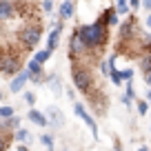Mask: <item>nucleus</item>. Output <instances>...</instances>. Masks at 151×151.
<instances>
[{
    "label": "nucleus",
    "instance_id": "nucleus-38",
    "mask_svg": "<svg viewBox=\"0 0 151 151\" xmlns=\"http://www.w3.org/2000/svg\"><path fill=\"white\" fill-rule=\"evenodd\" d=\"M71 2H73V0H71Z\"/></svg>",
    "mask_w": 151,
    "mask_h": 151
},
{
    "label": "nucleus",
    "instance_id": "nucleus-11",
    "mask_svg": "<svg viewBox=\"0 0 151 151\" xmlns=\"http://www.w3.org/2000/svg\"><path fill=\"white\" fill-rule=\"evenodd\" d=\"M27 118L31 120L33 124H38V127H47V124H49V118H47V113H40L38 109H29Z\"/></svg>",
    "mask_w": 151,
    "mask_h": 151
},
{
    "label": "nucleus",
    "instance_id": "nucleus-34",
    "mask_svg": "<svg viewBox=\"0 0 151 151\" xmlns=\"http://www.w3.org/2000/svg\"><path fill=\"white\" fill-rule=\"evenodd\" d=\"M113 147H116V151H122V147H120V142H118V140H113Z\"/></svg>",
    "mask_w": 151,
    "mask_h": 151
},
{
    "label": "nucleus",
    "instance_id": "nucleus-28",
    "mask_svg": "<svg viewBox=\"0 0 151 151\" xmlns=\"http://www.w3.org/2000/svg\"><path fill=\"white\" fill-rule=\"evenodd\" d=\"M100 73L109 76V62H100Z\"/></svg>",
    "mask_w": 151,
    "mask_h": 151
},
{
    "label": "nucleus",
    "instance_id": "nucleus-33",
    "mask_svg": "<svg viewBox=\"0 0 151 151\" xmlns=\"http://www.w3.org/2000/svg\"><path fill=\"white\" fill-rule=\"evenodd\" d=\"M145 100H147V102L151 104V87H149V89H147V98H145Z\"/></svg>",
    "mask_w": 151,
    "mask_h": 151
},
{
    "label": "nucleus",
    "instance_id": "nucleus-36",
    "mask_svg": "<svg viewBox=\"0 0 151 151\" xmlns=\"http://www.w3.org/2000/svg\"><path fill=\"white\" fill-rule=\"evenodd\" d=\"M138 151H149V147H140V149H138Z\"/></svg>",
    "mask_w": 151,
    "mask_h": 151
},
{
    "label": "nucleus",
    "instance_id": "nucleus-17",
    "mask_svg": "<svg viewBox=\"0 0 151 151\" xmlns=\"http://www.w3.org/2000/svg\"><path fill=\"white\" fill-rule=\"evenodd\" d=\"M51 49H47V47H45V49H40V51H36V53H33V58H36V60L38 62H40V65H45V62H47L49 60V58H51Z\"/></svg>",
    "mask_w": 151,
    "mask_h": 151
},
{
    "label": "nucleus",
    "instance_id": "nucleus-8",
    "mask_svg": "<svg viewBox=\"0 0 151 151\" xmlns=\"http://www.w3.org/2000/svg\"><path fill=\"white\" fill-rule=\"evenodd\" d=\"M118 9H116V7H109V9H104L102 14H100V22L102 24H107V27H116V24H118Z\"/></svg>",
    "mask_w": 151,
    "mask_h": 151
},
{
    "label": "nucleus",
    "instance_id": "nucleus-4",
    "mask_svg": "<svg viewBox=\"0 0 151 151\" xmlns=\"http://www.w3.org/2000/svg\"><path fill=\"white\" fill-rule=\"evenodd\" d=\"M73 113H76V116H78L80 120H85V124H87V127L91 129L93 138L98 140V124H96V120L91 118V113H89V111L85 109V104H82V102H73Z\"/></svg>",
    "mask_w": 151,
    "mask_h": 151
},
{
    "label": "nucleus",
    "instance_id": "nucleus-7",
    "mask_svg": "<svg viewBox=\"0 0 151 151\" xmlns=\"http://www.w3.org/2000/svg\"><path fill=\"white\" fill-rule=\"evenodd\" d=\"M62 29H65L62 20H60V22H56V24H53L51 33L47 36V49H51V51H56V49H58V45H60V36H62Z\"/></svg>",
    "mask_w": 151,
    "mask_h": 151
},
{
    "label": "nucleus",
    "instance_id": "nucleus-15",
    "mask_svg": "<svg viewBox=\"0 0 151 151\" xmlns=\"http://www.w3.org/2000/svg\"><path fill=\"white\" fill-rule=\"evenodd\" d=\"M14 140L18 142V145H24L27 140H31V133H29L27 129H16L14 131Z\"/></svg>",
    "mask_w": 151,
    "mask_h": 151
},
{
    "label": "nucleus",
    "instance_id": "nucleus-37",
    "mask_svg": "<svg viewBox=\"0 0 151 151\" xmlns=\"http://www.w3.org/2000/svg\"><path fill=\"white\" fill-rule=\"evenodd\" d=\"M0 102H2V93H0Z\"/></svg>",
    "mask_w": 151,
    "mask_h": 151
},
{
    "label": "nucleus",
    "instance_id": "nucleus-21",
    "mask_svg": "<svg viewBox=\"0 0 151 151\" xmlns=\"http://www.w3.org/2000/svg\"><path fill=\"white\" fill-rule=\"evenodd\" d=\"M40 142H42V145L47 147L49 151H53V136H49V133H42V136H40Z\"/></svg>",
    "mask_w": 151,
    "mask_h": 151
},
{
    "label": "nucleus",
    "instance_id": "nucleus-14",
    "mask_svg": "<svg viewBox=\"0 0 151 151\" xmlns=\"http://www.w3.org/2000/svg\"><path fill=\"white\" fill-rule=\"evenodd\" d=\"M47 82H49V87H51V93L53 96H60L62 93V82H60V78H58V73H51L47 78Z\"/></svg>",
    "mask_w": 151,
    "mask_h": 151
},
{
    "label": "nucleus",
    "instance_id": "nucleus-16",
    "mask_svg": "<svg viewBox=\"0 0 151 151\" xmlns=\"http://www.w3.org/2000/svg\"><path fill=\"white\" fill-rule=\"evenodd\" d=\"M11 145V133L5 131V129H0V151H7Z\"/></svg>",
    "mask_w": 151,
    "mask_h": 151
},
{
    "label": "nucleus",
    "instance_id": "nucleus-20",
    "mask_svg": "<svg viewBox=\"0 0 151 151\" xmlns=\"http://www.w3.org/2000/svg\"><path fill=\"white\" fill-rule=\"evenodd\" d=\"M109 78H111V82H113L116 87L124 85V80H122V73H120V69H113L111 73H109Z\"/></svg>",
    "mask_w": 151,
    "mask_h": 151
},
{
    "label": "nucleus",
    "instance_id": "nucleus-2",
    "mask_svg": "<svg viewBox=\"0 0 151 151\" xmlns=\"http://www.w3.org/2000/svg\"><path fill=\"white\" fill-rule=\"evenodd\" d=\"M71 80H73V87L80 91L82 96L93 93L96 80H93V71H91L89 65H85V62H76V60H73V67H71Z\"/></svg>",
    "mask_w": 151,
    "mask_h": 151
},
{
    "label": "nucleus",
    "instance_id": "nucleus-39",
    "mask_svg": "<svg viewBox=\"0 0 151 151\" xmlns=\"http://www.w3.org/2000/svg\"><path fill=\"white\" fill-rule=\"evenodd\" d=\"M149 129H151V127H149Z\"/></svg>",
    "mask_w": 151,
    "mask_h": 151
},
{
    "label": "nucleus",
    "instance_id": "nucleus-30",
    "mask_svg": "<svg viewBox=\"0 0 151 151\" xmlns=\"http://www.w3.org/2000/svg\"><path fill=\"white\" fill-rule=\"evenodd\" d=\"M145 82H147V87H151V69L145 73Z\"/></svg>",
    "mask_w": 151,
    "mask_h": 151
},
{
    "label": "nucleus",
    "instance_id": "nucleus-3",
    "mask_svg": "<svg viewBox=\"0 0 151 151\" xmlns=\"http://www.w3.org/2000/svg\"><path fill=\"white\" fill-rule=\"evenodd\" d=\"M40 38H42V27H40L38 22H29V24H24V27L18 31L20 47L27 49V51H31V49H36V47H38Z\"/></svg>",
    "mask_w": 151,
    "mask_h": 151
},
{
    "label": "nucleus",
    "instance_id": "nucleus-27",
    "mask_svg": "<svg viewBox=\"0 0 151 151\" xmlns=\"http://www.w3.org/2000/svg\"><path fill=\"white\" fill-rule=\"evenodd\" d=\"M129 7H131V11H136L138 7H142V0H129Z\"/></svg>",
    "mask_w": 151,
    "mask_h": 151
},
{
    "label": "nucleus",
    "instance_id": "nucleus-24",
    "mask_svg": "<svg viewBox=\"0 0 151 151\" xmlns=\"http://www.w3.org/2000/svg\"><path fill=\"white\" fill-rule=\"evenodd\" d=\"M124 91H127V93H124V96H129V98H131V100H136V89H133V80H129V82H127V87H124Z\"/></svg>",
    "mask_w": 151,
    "mask_h": 151
},
{
    "label": "nucleus",
    "instance_id": "nucleus-26",
    "mask_svg": "<svg viewBox=\"0 0 151 151\" xmlns=\"http://www.w3.org/2000/svg\"><path fill=\"white\" fill-rule=\"evenodd\" d=\"M53 9V0H42V11L45 14H51Z\"/></svg>",
    "mask_w": 151,
    "mask_h": 151
},
{
    "label": "nucleus",
    "instance_id": "nucleus-40",
    "mask_svg": "<svg viewBox=\"0 0 151 151\" xmlns=\"http://www.w3.org/2000/svg\"><path fill=\"white\" fill-rule=\"evenodd\" d=\"M65 151H67V149H65Z\"/></svg>",
    "mask_w": 151,
    "mask_h": 151
},
{
    "label": "nucleus",
    "instance_id": "nucleus-32",
    "mask_svg": "<svg viewBox=\"0 0 151 151\" xmlns=\"http://www.w3.org/2000/svg\"><path fill=\"white\" fill-rule=\"evenodd\" d=\"M142 7H145L147 11H151V0H142Z\"/></svg>",
    "mask_w": 151,
    "mask_h": 151
},
{
    "label": "nucleus",
    "instance_id": "nucleus-1",
    "mask_svg": "<svg viewBox=\"0 0 151 151\" xmlns=\"http://www.w3.org/2000/svg\"><path fill=\"white\" fill-rule=\"evenodd\" d=\"M76 31H78V36H80V40L85 42V47L89 49V51H102L104 45L109 42V27L107 24H102L100 20H96V22H89V24H80V27H76ZM100 56V53H98Z\"/></svg>",
    "mask_w": 151,
    "mask_h": 151
},
{
    "label": "nucleus",
    "instance_id": "nucleus-10",
    "mask_svg": "<svg viewBox=\"0 0 151 151\" xmlns=\"http://www.w3.org/2000/svg\"><path fill=\"white\" fill-rule=\"evenodd\" d=\"M16 16L14 0H0V20H11Z\"/></svg>",
    "mask_w": 151,
    "mask_h": 151
},
{
    "label": "nucleus",
    "instance_id": "nucleus-6",
    "mask_svg": "<svg viewBox=\"0 0 151 151\" xmlns=\"http://www.w3.org/2000/svg\"><path fill=\"white\" fill-rule=\"evenodd\" d=\"M29 78H31V73H29V69L24 67L18 76H14V80H11V85H9V91H11V93H20L22 87L29 82Z\"/></svg>",
    "mask_w": 151,
    "mask_h": 151
},
{
    "label": "nucleus",
    "instance_id": "nucleus-31",
    "mask_svg": "<svg viewBox=\"0 0 151 151\" xmlns=\"http://www.w3.org/2000/svg\"><path fill=\"white\" fill-rule=\"evenodd\" d=\"M120 100H122V104H127V107H131V98H129V96H122V98H120Z\"/></svg>",
    "mask_w": 151,
    "mask_h": 151
},
{
    "label": "nucleus",
    "instance_id": "nucleus-18",
    "mask_svg": "<svg viewBox=\"0 0 151 151\" xmlns=\"http://www.w3.org/2000/svg\"><path fill=\"white\" fill-rule=\"evenodd\" d=\"M11 116H16L14 107H11V104H2V107H0V120H7V118H11Z\"/></svg>",
    "mask_w": 151,
    "mask_h": 151
},
{
    "label": "nucleus",
    "instance_id": "nucleus-19",
    "mask_svg": "<svg viewBox=\"0 0 151 151\" xmlns=\"http://www.w3.org/2000/svg\"><path fill=\"white\" fill-rule=\"evenodd\" d=\"M140 69L145 71V73L151 69V53H142L140 56Z\"/></svg>",
    "mask_w": 151,
    "mask_h": 151
},
{
    "label": "nucleus",
    "instance_id": "nucleus-22",
    "mask_svg": "<svg viewBox=\"0 0 151 151\" xmlns=\"http://www.w3.org/2000/svg\"><path fill=\"white\" fill-rule=\"evenodd\" d=\"M136 107H138V113H140V116H147V113H149V109H151L147 100H138Z\"/></svg>",
    "mask_w": 151,
    "mask_h": 151
},
{
    "label": "nucleus",
    "instance_id": "nucleus-5",
    "mask_svg": "<svg viewBox=\"0 0 151 151\" xmlns=\"http://www.w3.org/2000/svg\"><path fill=\"white\" fill-rule=\"evenodd\" d=\"M27 69H29V73H31L29 82H36V85H40V82L47 80V78H45V69H42V65H40L36 58H31V60L27 62Z\"/></svg>",
    "mask_w": 151,
    "mask_h": 151
},
{
    "label": "nucleus",
    "instance_id": "nucleus-23",
    "mask_svg": "<svg viewBox=\"0 0 151 151\" xmlns=\"http://www.w3.org/2000/svg\"><path fill=\"white\" fill-rule=\"evenodd\" d=\"M120 73H122V80L129 82V80H133V73H136V71H133L131 67H127V69H120Z\"/></svg>",
    "mask_w": 151,
    "mask_h": 151
},
{
    "label": "nucleus",
    "instance_id": "nucleus-12",
    "mask_svg": "<svg viewBox=\"0 0 151 151\" xmlns=\"http://www.w3.org/2000/svg\"><path fill=\"white\" fill-rule=\"evenodd\" d=\"M73 2H71V0H65V2H62L60 7H58V18L60 20H69L71 16H73Z\"/></svg>",
    "mask_w": 151,
    "mask_h": 151
},
{
    "label": "nucleus",
    "instance_id": "nucleus-25",
    "mask_svg": "<svg viewBox=\"0 0 151 151\" xmlns=\"http://www.w3.org/2000/svg\"><path fill=\"white\" fill-rule=\"evenodd\" d=\"M24 102H27L29 107H33V104H36V93H31V91H24Z\"/></svg>",
    "mask_w": 151,
    "mask_h": 151
},
{
    "label": "nucleus",
    "instance_id": "nucleus-29",
    "mask_svg": "<svg viewBox=\"0 0 151 151\" xmlns=\"http://www.w3.org/2000/svg\"><path fill=\"white\" fill-rule=\"evenodd\" d=\"M145 27L151 31V11H147V18H145Z\"/></svg>",
    "mask_w": 151,
    "mask_h": 151
},
{
    "label": "nucleus",
    "instance_id": "nucleus-13",
    "mask_svg": "<svg viewBox=\"0 0 151 151\" xmlns=\"http://www.w3.org/2000/svg\"><path fill=\"white\" fill-rule=\"evenodd\" d=\"M0 129H5V131H16V129H20V118L18 116H11V118L7 120H0Z\"/></svg>",
    "mask_w": 151,
    "mask_h": 151
},
{
    "label": "nucleus",
    "instance_id": "nucleus-9",
    "mask_svg": "<svg viewBox=\"0 0 151 151\" xmlns=\"http://www.w3.org/2000/svg\"><path fill=\"white\" fill-rule=\"evenodd\" d=\"M47 118H49V124L56 129L65 127V116H62V111H58L56 107H49L47 109Z\"/></svg>",
    "mask_w": 151,
    "mask_h": 151
},
{
    "label": "nucleus",
    "instance_id": "nucleus-35",
    "mask_svg": "<svg viewBox=\"0 0 151 151\" xmlns=\"http://www.w3.org/2000/svg\"><path fill=\"white\" fill-rule=\"evenodd\" d=\"M18 151H29V147L27 145H18Z\"/></svg>",
    "mask_w": 151,
    "mask_h": 151
}]
</instances>
